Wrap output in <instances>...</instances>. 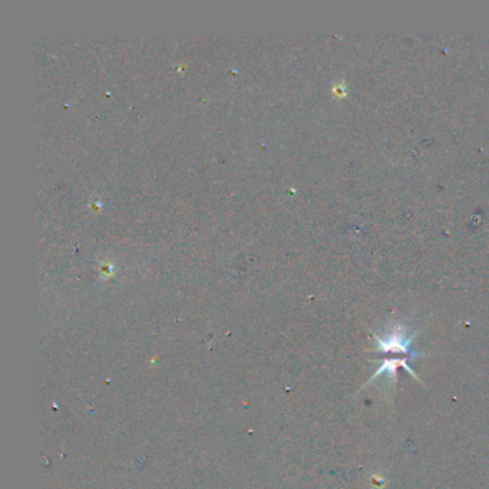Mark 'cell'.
I'll use <instances>...</instances> for the list:
<instances>
[{
	"label": "cell",
	"instance_id": "obj_1",
	"mask_svg": "<svg viewBox=\"0 0 489 489\" xmlns=\"http://www.w3.org/2000/svg\"><path fill=\"white\" fill-rule=\"evenodd\" d=\"M414 339V333H409L405 326H396L392 331L385 333L383 336H375L376 346L379 352L383 355H393L386 361H407L421 358V353L412 352V341Z\"/></svg>",
	"mask_w": 489,
	"mask_h": 489
}]
</instances>
